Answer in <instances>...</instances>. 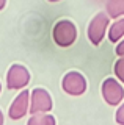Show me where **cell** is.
<instances>
[{
  "mask_svg": "<svg viewBox=\"0 0 124 125\" xmlns=\"http://www.w3.org/2000/svg\"><path fill=\"white\" fill-rule=\"evenodd\" d=\"M52 39L53 42L61 47V49H68L77 41V27L72 21L68 19H61L58 21L52 28Z\"/></svg>",
  "mask_w": 124,
  "mask_h": 125,
  "instance_id": "cell-1",
  "label": "cell"
},
{
  "mask_svg": "<svg viewBox=\"0 0 124 125\" xmlns=\"http://www.w3.org/2000/svg\"><path fill=\"white\" fill-rule=\"evenodd\" d=\"M108 25H110V17L107 13H99L91 19L87 28V36L93 45H99L102 42L108 31Z\"/></svg>",
  "mask_w": 124,
  "mask_h": 125,
  "instance_id": "cell-2",
  "label": "cell"
},
{
  "mask_svg": "<svg viewBox=\"0 0 124 125\" xmlns=\"http://www.w3.org/2000/svg\"><path fill=\"white\" fill-rule=\"evenodd\" d=\"M100 92H102L105 103L110 106H116L124 100V84L116 77L105 78L100 84Z\"/></svg>",
  "mask_w": 124,
  "mask_h": 125,
  "instance_id": "cell-3",
  "label": "cell"
},
{
  "mask_svg": "<svg viewBox=\"0 0 124 125\" xmlns=\"http://www.w3.org/2000/svg\"><path fill=\"white\" fill-rule=\"evenodd\" d=\"M87 88H88V81L80 72L77 70H71L68 72L66 75L63 77L61 80V89L68 94V95H72V97H80L87 92Z\"/></svg>",
  "mask_w": 124,
  "mask_h": 125,
  "instance_id": "cell-4",
  "label": "cell"
},
{
  "mask_svg": "<svg viewBox=\"0 0 124 125\" xmlns=\"http://www.w3.org/2000/svg\"><path fill=\"white\" fill-rule=\"evenodd\" d=\"M30 83V72L25 66L22 64H13L6 72V86L11 91H19V89L27 88Z\"/></svg>",
  "mask_w": 124,
  "mask_h": 125,
  "instance_id": "cell-5",
  "label": "cell"
},
{
  "mask_svg": "<svg viewBox=\"0 0 124 125\" xmlns=\"http://www.w3.org/2000/svg\"><path fill=\"white\" fill-rule=\"evenodd\" d=\"M53 102L50 94L42 88H36L30 91V114H36V113H49L52 111Z\"/></svg>",
  "mask_w": 124,
  "mask_h": 125,
  "instance_id": "cell-6",
  "label": "cell"
},
{
  "mask_svg": "<svg viewBox=\"0 0 124 125\" xmlns=\"http://www.w3.org/2000/svg\"><path fill=\"white\" fill-rule=\"evenodd\" d=\"M30 109V91L28 89H22L17 94V97L13 100V103L10 105L8 109V117L11 120H21L24 119L25 114Z\"/></svg>",
  "mask_w": 124,
  "mask_h": 125,
  "instance_id": "cell-7",
  "label": "cell"
},
{
  "mask_svg": "<svg viewBox=\"0 0 124 125\" xmlns=\"http://www.w3.org/2000/svg\"><path fill=\"white\" fill-rule=\"evenodd\" d=\"M107 36H108V41H110L112 44H118L124 38V16L123 17H118L113 23L108 25Z\"/></svg>",
  "mask_w": 124,
  "mask_h": 125,
  "instance_id": "cell-8",
  "label": "cell"
},
{
  "mask_svg": "<svg viewBox=\"0 0 124 125\" xmlns=\"http://www.w3.org/2000/svg\"><path fill=\"white\" fill-rule=\"evenodd\" d=\"M105 11L108 17L118 19L124 16V0H107L105 2Z\"/></svg>",
  "mask_w": 124,
  "mask_h": 125,
  "instance_id": "cell-9",
  "label": "cell"
},
{
  "mask_svg": "<svg viewBox=\"0 0 124 125\" xmlns=\"http://www.w3.org/2000/svg\"><path fill=\"white\" fill-rule=\"evenodd\" d=\"M57 120L50 113H36L28 117V125H55Z\"/></svg>",
  "mask_w": 124,
  "mask_h": 125,
  "instance_id": "cell-10",
  "label": "cell"
},
{
  "mask_svg": "<svg viewBox=\"0 0 124 125\" xmlns=\"http://www.w3.org/2000/svg\"><path fill=\"white\" fill-rule=\"evenodd\" d=\"M113 73H115V77L124 84V55H123V56H119L118 61L115 62V66H113Z\"/></svg>",
  "mask_w": 124,
  "mask_h": 125,
  "instance_id": "cell-11",
  "label": "cell"
},
{
  "mask_svg": "<svg viewBox=\"0 0 124 125\" xmlns=\"http://www.w3.org/2000/svg\"><path fill=\"white\" fill-rule=\"evenodd\" d=\"M115 120H116V124L124 125V102L119 103V108H118V111H116V114H115Z\"/></svg>",
  "mask_w": 124,
  "mask_h": 125,
  "instance_id": "cell-12",
  "label": "cell"
},
{
  "mask_svg": "<svg viewBox=\"0 0 124 125\" xmlns=\"http://www.w3.org/2000/svg\"><path fill=\"white\" fill-rule=\"evenodd\" d=\"M115 52H116V55H118V56H123V55H124V38L118 42V45H116Z\"/></svg>",
  "mask_w": 124,
  "mask_h": 125,
  "instance_id": "cell-13",
  "label": "cell"
},
{
  "mask_svg": "<svg viewBox=\"0 0 124 125\" xmlns=\"http://www.w3.org/2000/svg\"><path fill=\"white\" fill-rule=\"evenodd\" d=\"M5 5H6V0H0V11L5 8Z\"/></svg>",
  "mask_w": 124,
  "mask_h": 125,
  "instance_id": "cell-14",
  "label": "cell"
},
{
  "mask_svg": "<svg viewBox=\"0 0 124 125\" xmlns=\"http://www.w3.org/2000/svg\"><path fill=\"white\" fill-rule=\"evenodd\" d=\"M3 120H5V117H3V113H2V111H0V125H2V124H3Z\"/></svg>",
  "mask_w": 124,
  "mask_h": 125,
  "instance_id": "cell-15",
  "label": "cell"
},
{
  "mask_svg": "<svg viewBox=\"0 0 124 125\" xmlns=\"http://www.w3.org/2000/svg\"><path fill=\"white\" fill-rule=\"evenodd\" d=\"M50 3H55V2H60V0H49Z\"/></svg>",
  "mask_w": 124,
  "mask_h": 125,
  "instance_id": "cell-16",
  "label": "cell"
},
{
  "mask_svg": "<svg viewBox=\"0 0 124 125\" xmlns=\"http://www.w3.org/2000/svg\"><path fill=\"white\" fill-rule=\"evenodd\" d=\"M0 92H2V83H0Z\"/></svg>",
  "mask_w": 124,
  "mask_h": 125,
  "instance_id": "cell-17",
  "label": "cell"
}]
</instances>
